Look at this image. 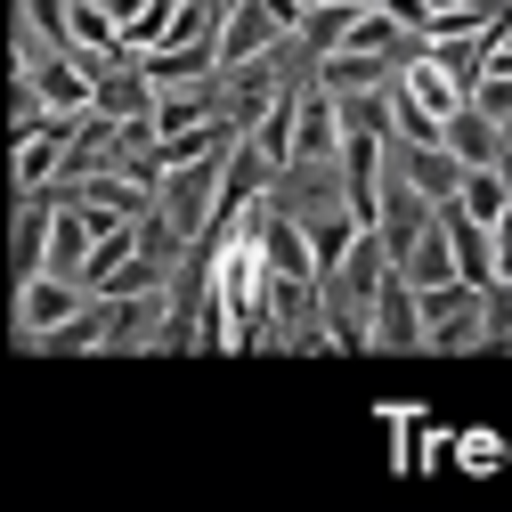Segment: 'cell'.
<instances>
[{
    "mask_svg": "<svg viewBox=\"0 0 512 512\" xmlns=\"http://www.w3.org/2000/svg\"><path fill=\"white\" fill-rule=\"evenodd\" d=\"M456 212H472L480 228H496V220L512 212V196H504V171H464V187H456Z\"/></svg>",
    "mask_w": 512,
    "mask_h": 512,
    "instance_id": "18",
    "label": "cell"
},
{
    "mask_svg": "<svg viewBox=\"0 0 512 512\" xmlns=\"http://www.w3.org/2000/svg\"><path fill=\"white\" fill-rule=\"evenodd\" d=\"M220 171H228V155H196V163H179V171H163V187H155V212L196 244L204 236V220H212V196H220Z\"/></svg>",
    "mask_w": 512,
    "mask_h": 512,
    "instance_id": "1",
    "label": "cell"
},
{
    "mask_svg": "<svg viewBox=\"0 0 512 512\" xmlns=\"http://www.w3.org/2000/svg\"><path fill=\"white\" fill-rule=\"evenodd\" d=\"M285 33H293V25L269 9V0H236V9L220 17V33H212V57H220V74H228V66H252V57H269Z\"/></svg>",
    "mask_w": 512,
    "mask_h": 512,
    "instance_id": "3",
    "label": "cell"
},
{
    "mask_svg": "<svg viewBox=\"0 0 512 512\" xmlns=\"http://www.w3.org/2000/svg\"><path fill=\"white\" fill-rule=\"evenodd\" d=\"M33 350H106V301L90 293V301H82V309L66 317V326H49V334H41Z\"/></svg>",
    "mask_w": 512,
    "mask_h": 512,
    "instance_id": "16",
    "label": "cell"
},
{
    "mask_svg": "<svg viewBox=\"0 0 512 512\" xmlns=\"http://www.w3.org/2000/svg\"><path fill=\"white\" fill-rule=\"evenodd\" d=\"M98 9H106V17H114V33H122V25L139 17V9H155V0H98Z\"/></svg>",
    "mask_w": 512,
    "mask_h": 512,
    "instance_id": "20",
    "label": "cell"
},
{
    "mask_svg": "<svg viewBox=\"0 0 512 512\" xmlns=\"http://www.w3.org/2000/svg\"><path fill=\"white\" fill-rule=\"evenodd\" d=\"M90 114H106V122H147L155 114V82L139 74V66H106L90 74Z\"/></svg>",
    "mask_w": 512,
    "mask_h": 512,
    "instance_id": "8",
    "label": "cell"
},
{
    "mask_svg": "<svg viewBox=\"0 0 512 512\" xmlns=\"http://www.w3.org/2000/svg\"><path fill=\"white\" fill-rule=\"evenodd\" d=\"M25 9V33H41V49L74 57V0H17Z\"/></svg>",
    "mask_w": 512,
    "mask_h": 512,
    "instance_id": "17",
    "label": "cell"
},
{
    "mask_svg": "<svg viewBox=\"0 0 512 512\" xmlns=\"http://www.w3.org/2000/svg\"><path fill=\"white\" fill-rule=\"evenodd\" d=\"M342 155V114H334V98L326 90H301V106H293V163H334Z\"/></svg>",
    "mask_w": 512,
    "mask_h": 512,
    "instance_id": "10",
    "label": "cell"
},
{
    "mask_svg": "<svg viewBox=\"0 0 512 512\" xmlns=\"http://www.w3.org/2000/svg\"><path fill=\"white\" fill-rule=\"evenodd\" d=\"M399 98H407V106H423L431 122H447V114L464 106V90L447 82V74L431 66V57H415V66H399Z\"/></svg>",
    "mask_w": 512,
    "mask_h": 512,
    "instance_id": "14",
    "label": "cell"
},
{
    "mask_svg": "<svg viewBox=\"0 0 512 512\" xmlns=\"http://www.w3.org/2000/svg\"><path fill=\"white\" fill-rule=\"evenodd\" d=\"M139 74H147L155 90H187V82H212L220 57H212V41H163V49L139 57Z\"/></svg>",
    "mask_w": 512,
    "mask_h": 512,
    "instance_id": "12",
    "label": "cell"
},
{
    "mask_svg": "<svg viewBox=\"0 0 512 512\" xmlns=\"http://www.w3.org/2000/svg\"><path fill=\"white\" fill-rule=\"evenodd\" d=\"M399 277L415 285V293H431V285H447V277H456V252H447V236H439V220L407 244V261H399Z\"/></svg>",
    "mask_w": 512,
    "mask_h": 512,
    "instance_id": "15",
    "label": "cell"
},
{
    "mask_svg": "<svg viewBox=\"0 0 512 512\" xmlns=\"http://www.w3.org/2000/svg\"><path fill=\"white\" fill-rule=\"evenodd\" d=\"M366 350H423V317H415V285L391 269L374 285V309H366Z\"/></svg>",
    "mask_w": 512,
    "mask_h": 512,
    "instance_id": "4",
    "label": "cell"
},
{
    "mask_svg": "<svg viewBox=\"0 0 512 512\" xmlns=\"http://www.w3.org/2000/svg\"><path fill=\"white\" fill-rule=\"evenodd\" d=\"M496 131H504V155H512V122H496Z\"/></svg>",
    "mask_w": 512,
    "mask_h": 512,
    "instance_id": "21",
    "label": "cell"
},
{
    "mask_svg": "<svg viewBox=\"0 0 512 512\" xmlns=\"http://www.w3.org/2000/svg\"><path fill=\"white\" fill-rule=\"evenodd\" d=\"M391 82H399L391 57H358V49L317 57V90H326V98H350V90H391Z\"/></svg>",
    "mask_w": 512,
    "mask_h": 512,
    "instance_id": "13",
    "label": "cell"
},
{
    "mask_svg": "<svg viewBox=\"0 0 512 512\" xmlns=\"http://www.w3.org/2000/svg\"><path fill=\"white\" fill-rule=\"evenodd\" d=\"M431 228V204L415 196V187L391 171V163H382V204H374V236H382V252H391V269L407 261V244Z\"/></svg>",
    "mask_w": 512,
    "mask_h": 512,
    "instance_id": "6",
    "label": "cell"
},
{
    "mask_svg": "<svg viewBox=\"0 0 512 512\" xmlns=\"http://www.w3.org/2000/svg\"><path fill=\"white\" fill-rule=\"evenodd\" d=\"M431 220H439L447 252H456V277H464V285H496V228H480V220L456 212V204H431Z\"/></svg>",
    "mask_w": 512,
    "mask_h": 512,
    "instance_id": "7",
    "label": "cell"
},
{
    "mask_svg": "<svg viewBox=\"0 0 512 512\" xmlns=\"http://www.w3.org/2000/svg\"><path fill=\"white\" fill-rule=\"evenodd\" d=\"M82 301H90V293H82L74 277H49V269H41V277H25V293H17V326H25V342H41L49 326H66Z\"/></svg>",
    "mask_w": 512,
    "mask_h": 512,
    "instance_id": "9",
    "label": "cell"
},
{
    "mask_svg": "<svg viewBox=\"0 0 512 512\" xmlns=\"http://www.w3.org/2000/svg\"><path fill=\"white\" fill-rule=\"evenodd\" d=\"M382 163H391L423 204H456V187H464V163L447 155V147H407V139H382Z\"/></svg>",
    "mask_w": 512,
    "mask_h": 512,
    "instance_id": "5",
    "label": "cell"
},
{
    "mask_svg": "<svg viewBox=\"0 0 512 512\" xmlns=\"http://www.w3.org/2000/svg\"><path fill=\"white\" fill-rule=\"evenodd\" d=\"M472 114H488V122H512V74L504 66H488L480 82H472V98H464Z\"/></svg>",
    "mask_w": 512,
    "mask_h": 512,
    "instance_id": "19",
    "label": "cell"
},
{
    "mask_svg": "<svg viewBox=\"0 0 512 512\" xmlns=\"http://www.w3.org/2000/svg\"><path fill=\"white\" fill-rule=\"evenodd\" d=\"M415 317H423V350H480V285L447 277L415 293Z\"/></svg>",
    "mask_w": 512,
    "mask_h": 512,
    "instance_id": "2",
    "label": "cell"
},
{
    "mask_svg": "<svg viewBox=\"0 0 512 512\" xmlns=\"http://www.w3.org/2000/svg\"><path fill=\"white\" fill-rule=\"evenodd\" d=\"M439 147L456 155L464 171H496V163H504V131H496L488 114H472V106H456V114L439 122Z\"/></svg>",
    "mask_w": 512,
    "mask_h": 512,
    "instance_id": "11",
    "label": "cell"
}]
</instances>
